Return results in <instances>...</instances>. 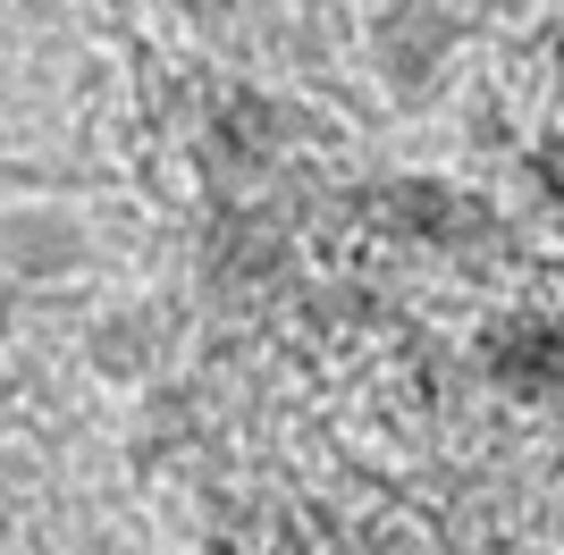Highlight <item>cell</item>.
<instances>
[{"label":"cell","instance_id":"cell-1","mask_svg":"<svg viewBox=\"0 0 564 555\" xmlns=\"http://www.w3.org/2000/svg\"><path fill=\"white\" fill-rule=\"evenodd\" d=\"M447 51H455V9H438V0H388L371 25V59L397 92H422Z\"/></svg>","mask_w":564,"mask_h":555},{"label":"cell","instance_id":"cell-2","mask_svg":"<svg viewBox=\"0 0 564 555\" xmlns=\"http://www.w3.org/2000/svg\"><path fill=\"white\" fill-rule=\"evenodd\" d=\"M489 370L514 395H547L564 379V328L547 312H514L506 328H489Z\"/></svg>","mask_w":564,"mask_h":555},{"label":"cell","instance_id":"cell-3","mask_svg":"<svg viewBox=\"0 0 564 555\" xmlns=\"http://www.w3.org/2000/svg\"><path fill=\"white\" fill-rule=\"evenodd\" d=\"M388 219L413 228V236H430V244H455V236H480V228H489V210L464 203V194L438 185V177H397V185H388Z\"/></svg>","mask_w":564,"mask_h":555},{"label":"cell","instance_id":"cell-4","mask_svg":"<svg viewBox=\"0 0 564 555\" xmlns=\"http://www.w3.org/2000/svg\"><path fill=\"white\" fill-rule=\"evenodd\" d=\"M531 168H540V185H547V194H556V203H564V135L547 143V152H540V161H531Z\"/></svg>","mask_w":564,"mask_h":555}]
</instances>
